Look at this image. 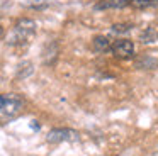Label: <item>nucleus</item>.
<instances>
[{
  "label": "nucleus",
  "mask_w": 158,
  "mask_h": 156,
  "mask_svg": "<svg viewBox=\"0 0 158 156\" xmlns=\"http://www.w3.org/2000/svg\"><path fill=\"white\" fill-rule=\"evenodd\" d=\"M24 109V98L17 93H4L0 95V121L14 119Z\"/></svg>",
  "instance_id": "obj_1"
},
{
  "label": "nucleus",
  "mask_w": 158,
  "mask_h": 156,
  "mask_svg": "<svg viewBox=\"0 0 158 156\" xmlns=\"http://www.w3.org/2000/svg\"><path fill=\"white\" fill-rule=\"evenodd\" d=\"M36 32V22L32 19H21L14 26L10 36H9V44H24L27 43L29 37H32Z\"/></svg>",
  "instance_id": "obj_2"
},
{
  "label": "nucleus",
  "mask_w": 158,
  "mask_h": 156,
  "mask_svg": "<svg viewBox=\"0 0 158 156\" xmlns=\"http://www.w3.org/2000/svg\"><path fill=\"white\" fill-rule=\"evenodd\" d=\"M110 53L119 60H129L134 56V43L131 39H117L110 44Z\"/></svg>",
  "instance_id": "obj_3"
},
{
  "label": "nucleus",
  "mask_w": 158,
  "mask_h": 156,
  "mask_svg": "<svg viewBox=\"0 0 158 156\" xmlns=\"http://www.w3.org/2000/svg\"><path fill=\"white\" fill-rule=\"evenodd\" d=\"M48 142H63V141H75L78 139V132L73 131V129H63V127H58V129H51L46 136Z\"/></svg>",
  "instance_id": "obj_4"
},
{
  "label": "nucleus",
  "mask_w": 158,
  "mask_h": 156,
  "mask_svg": "<svg viewBox=\"0 0 158 156\" xmlns=\"http://www.w3.org/2000/svg\"><path fill=\"white\" fill-rule=\"evenodd\" d=\"M129 7V0H99L94 5L95 10H117V9H124Z\"/></svg>",
  "instance_id": "obj_5"
},
{
  "label": "nucleus",
  "mask_w": 158,
  "mask_h": 156,
  "mask_svg": "<svg viewBox=\"0 0 158 156\" xmlns=\"http://www.w3.org/2000/svg\"><path fill=\"white\" fill-rule=\"evenodd\" d=\"M92 46L97 53H106V51H110V43L106 36H95L92 41Z\"/></svg>",
  "instance_id": "obj_6"
},
{
  "label": "nucleus",
  "mask_w": 158,
  "mask_h": 156,
  "mask_svg": "<svg viewBox=\"0 0 158 156\" xmlns=\"http://www.w3.org/2000/svg\"><path fill=\"white\" fill-rule=\"evenodd\" d=\"M129 5L134 9H155L158 7V0H129Z\"/></svg>",
  "instance_id": "obj_7"
},
{
  "label": "nucleus",
  "mask_w": 158,
  "mask_h": 156,
  "mask_svg": "<svg viewBox=\"0 0 158 156\" xmlns=\"http://www.w3.org/2000/svg\"><path fill=\"white\" fill-rule=\"evenodd\" d=\"M131 29H133V26H131V24L119 22V24H114V26H110V34H114V36H121V34L131 32Z\"/></svg>",
  "instance_id": "obj_8"
},
{
  "label": "nucleus",
  "mask_w": 158,
  "mask_h": 156,
  "mask_svg": "<svg viewBox=\"0 0 158 156\" xmlns=\"http://www.w3.org/2000/svg\"><path fill=\"white\" fill-rule=\"evenodd\" d=\"M156 37H158V32H156L155 29H148L146 32L141 34V39H143V43H153Z\"/></svg>",
  "instance_id": "obj_9"
},
{
  "label": "nucleus",
  "mask_w": 158,
  "mask_h": 156,
  "mask_svg": "<svg viewBox=\"0 0 158 156\" xmlns=\"http://www.w3.org/2000/svg\"><path fill=\"white\" fill-rule=\"evenodd\" d=\"M2 37H4V27L0 26V39H2Z\"/></svg>",
  "instance_id": "obj_10"
},
{
  "label": "nucleus",
  "mask_w": 158,
  "mask_h": 156,
  "mask_svg": "<svg viewBox=\"0 0 158 156\" xmlns=\"http://www.w3.org/2000/svg\"><path fill=\"white\" fill-rule=\"evenodd\" d=\"M2 78H4V76H2V73H0V83H2Z\"/></svg>",
  "instance_id": "obj_11"
}]
</instances>
